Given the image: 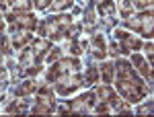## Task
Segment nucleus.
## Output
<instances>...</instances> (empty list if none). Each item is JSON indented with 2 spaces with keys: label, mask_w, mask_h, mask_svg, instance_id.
<instances>
[{
  "label": "nucleus",
  "mask_w": 154,
  "mask_h": 117,
  "mask_svg": "<svg viewBox=\"0 0 154 117\" xmlns=\"http://www.w3.org/2000/svg\"><path fill=\"white\" fill-rule=\"evenodd\" d=\"M115 86H117L119 94L125 99L128 105L140 103L146 94L150 93V86L140 80V76L131 68L128 60H117L115 62Z\"/></svg>",
  "instance_id": "f257e3e1"
},
{
  "label": "nucleus",
  "mask_w": 154,
  "mask_h": 117,
  "mask_svg": "<svg viewBox=\"0 0 154 117\" xmlns=\"http://www.w3.org/2000/svg\"><path fill=\"white\" fill-rule=\"evenodd\" d=\"M51 49V41L41 37V39H35L33 45H29L21 54V60H19V74L23 76H35L41 72V60L48 56V51Z\"/></svg>",
  "instance_id": "f03ea898"
},
{
  "label": "nucleus",
  "mask_w": 154,
  "mask_h": 117,
  "mask_svg": "<svg viewBox=\"0 0 154 117\" xmlns=\"http://www.w3.org/2000/svg\"><path fill=\"white\" fill-rule=\"evenodd\" d=\"M70 29H72V17L70 14H54V17H48V19L41 21V25H39V35H43L49 41H58V39L68 37Z\"/></svg>",
  "instance_id": "7ed1b4c3"
},
{
  "label": "nucleus",
  "mask_w": 154,
  "mask_h": 117,
  "mask_svg": "<svg viewBox=\"0 0 154 117\" xmlns=\"http://www.w3.org/2000/svg\"><path fill=\"white\" fill-rule=\"evenodd\" d=\"M123 25L131 29V31H140L146 39H152V29H154V21H152V8H146L136 17H128L123 19Z\"/></svg>",
  "instance_id": "20e7f679"
},
{
  "label": "nucleus",
  "mask_w": 154,
  "mask_h": 117,
  "mask_svg": "<svg viewBox=\"0 0 154 117\" xmlns=\"http://www.w3.org/2000/svg\"><path fill=\"white\" fill-rule=\"evenodd\" d=\"M51 111H56V99H54V91L48 84L37 88V97H35V105L31 109L33 115H49Z\"/></svg>",
  "instance_id": "39448f33"
},
{
  "label": "nucleus",
  "mask_w": 154,
  "mask_h": 117,
  "mask_svg": "<svg viewBox=\"0 0 154 117\" xmlns=\"http://www.w3.org/2000/svg\"><path fill=\"white\" fill-rule=\"evenodd\" d=\"M84 84V78L80 72H70V74H62L54 80V86H56V93L58 94H72L74 91H78Z\"/></svg>",
  "instance_id": "423d86ee"
},
{
  "label": "nucleus",
  "mask_w": 154,
  "mask_h": 117,
  "mask_svg": "<svg viewBox=\"0 0 154 117\" xmlns=\"http://www.w3.org/2000/svg\"><path fill=\"white\" fill-rule=\"evenodd\" d=\"M80 60L78 58H60L51 62V68L48 72V82H54L62 74H70V72H80Z\"/></svg>",
  "instance_id": "0eeeda50"
},
{
  "label": "nucleus",
  "mask_w": 154,
  "mask_h": 117,
  "mask_svg": "<svg viewBox=\"0 0 154 117\" xmlns=\"http://www.w3.org/2000/svg\"><path fill=\"white\" fill-rule=\"evenodd\" d=\"M95 8L99 11V17L103 19L105 29H111L113 25H117V6L113 0H103V2H97Z\"/></svg>",
  "instance_id": "6e6552de"
},
{
  "label": "nucleus",
  "mask_w": 154,
  "mask_h": 117,
  "mask_svg": "<svg viewBox=\"0 0 154 117\" xmlns=\"http://www.w3.org/2000/svg\"><path fill=\"white\" fill-rule=\"evenodd\" d=\"M6 21L12 25V27H21V29H29V31H33L37 27V17L35 14H31V12H17L12 11L6 14Z\"/></svg>",
  "instance_id": "1a4fd4ad"
},
{
  "label": "nucleus",
  "mask_w": 154,
  "mask_h": 117,
  "mask_svg": "<svg viewBox=\"0 0 154 117\" xmlns=\"http://www.w3.org/2000/svg\"><path fill=\"white\" fill-rule=\"evenodd\" d=\"M93 105H95V93H84V94L76 97L74 101L68 103V111H70V113H76V115H80V113H91V111H93Z\"/></svg>",
  "instance_id": "9d476101"
},
{
  "label": "nucleus",
  "mask_w": 154,
  "mask_h": 117,
  "mask_svg": "<svg viewBox=\"0 0 154 117\" xmlns=\"http://www.w3.org/2000/svg\"><path fill=\"white\" fill-rule=\"evenodd\" d=\"M113 37L121 43V45H119V51H121V54H131V51H136V49L142 47V41H140V39H136L134 35L125 33V31H121V29H115Z\"/></svg>",
  "instance_id": "9b49d317"
},
{
  "label": "nucleus",
  "mask_w": 154,
  "mask_h": 117,
  "mask_svg": "<svg viewBox=\"0 0 154 117\" xmlns=\"http://www.w3.org/2000/svg\"><path fill=\"white\" fill-rule=\"evenodd\" d=\"M31 39H33V35H31L29 29H21V27H12V25H11V43H12L14 49L25 47Z\"/></svg>",
  "instance_id": "f8f14e48"
},
{
  "label": "nucleus",
  "mask_w": 154,
  "mask_h": 117,
  "mask_svg": "<svg viewBox=\"0 0 154 117\" xmlns=\"http://www.w3.org/2000/svg\"><path fill=\"white\" fill-rule=\"evenodd\" d=\"M130 64H134V66L138 68V72L142 74L146 80H148V86H150V84H152V64H150V62H146V60H144L142 56H138V54H134V56H131ZM150 88H152V86H150Z\"/></svg>",
  "instance_id": "ddd939ff"
},
{
  "label": "nucleus",
  "mask_w": 154,
  "mask_h": 117,
  "mask_svg": "<svg viewBox=\"0 0 154 117\" xmlns=\"http://www.w3.org/2000/svg\"><path fill=\"white\" fill-rule=\"evenodd\" d=\"M82 23H80V29L82 31H93L95 29V25H97V17H95V2H91L86 8H84L82 12Z\"/></svg>",
  "instance_id": "4468645a"
},
{
  "label": "nucleus",
  "mask_w": 154,
  "mask_h": 117,
  "mask_svg": "<svg viewBox=\"0 0 154 117\" xmlns=\"http://www.w3.org/2000/svg\"><path fill=\"white\" fill-rule=\"evenodd\" d=\"M91 47H93V56L99 60H103L107 56V47H105V39L101 33H93L91 37Z\"/></svg>",
  "instance_id": "2eb2a0df"
},
{
  "label": "nucleus",
  "mask_w": 154,
  "mask_h": 117,
  "mask_svg": "<svg viewBox=\"0 0 154 117\" xmlns=\"http://www.w3.org/2000/svg\"><path fill=\"white\" fill-rule=\"evenodd\" d=\"M117 94H115V91H113V86H109V84H105V86H99L95 91V103H105V105H111V101L115 99Z\"/></svg>",
  "instance_id": "dca6fc26"
},
{
  "label": "nucleus",
  "mask_w": 154,
  "mask_h": 117,
  "mask_svg": "<svg viewBox=\"0 0 154 117\" xmlns=\"http://www.w3.org/2000/svg\"><path fill=\"white\" fill-rule=\"evenodd\" d=\"M35 91H37V82L27 78V80H23L14 88V97H29V94H33Z\"/></svg>",
  "instance_id": "f3484780"
},
{
  "label": "nucleus",
  "mask_w": 154,
  "mask_h": 117,
  "mask_svg": "<svg viewBox=\"0 0 154 117\" xmlns=\"http://www.w3.org/2000/svg\"><path fill=\"white\" fill-rule=\"evenodd\" d=\"M88 49V41H84V39H72V43H70V47H68V51H72L74 56H82L84 51Z\"/></svg>",
  "instance_id": "a211bd4d"
},
{
  "label": "nucleus",
  "mask_w": 154,
  "mask_h": 117,
  "mask_svg": "<svg viewBox=\"0 0 154 117\" xmlns=\"http://www.w3.org/2000/svg\"><path fill=\"white\" fill-rule=\"evenodd\" d=\"M101 76H103V80H105L107 84H111V82H113V76H115V64L103 62V64H101Z\"/></svg>",
  "instance_id": "6ab92c4d"
},
{
  "label": "nucleus",
  "mask_w": 154,
  "mask_h": 117,
  "mask_svg": "<svg viewBox=\"0 0 154 117\" xmlns=\"http://www.w3.org/2000/svg\"><path fill=\"white\" fill-rule=\"evenodd\" d=\"M29 111V103L27 101H12L11 105L6 107V113H27Z\"/></svg>",
  "instance_id": "aec40b11"
},
{
  "label": "nucleus",
  "mask_w": 154,
  "mask_h": 117,
  "mask_svg": "<svg viewBox=\"0 0 154 117\" xmlns=\"http://www.w3.org/2000/svg\"><path fill=\"white\" fill-rule=\"evenodd\" d=\"M82 78H84V84H86V86H93V84H97V80H99V68H95V66H88V68H86V74H84Z\"/></svg>",
  "instance_id": "412c9836"
},
{
  "label": "nucleus",
  "mask_w": 154,
  "mask_h": 117,
  "mask_svg": "<svg viewBox=\"0 0 154 117\" xmlns=\"http://www.w3.org/2000/svg\"><path fill=\"white\" fill-rule=\"evenodd\" d=\"M72 4H74V0H54V2L49 4V11L60 12V11H66V8H70Z\"/></svg>",
  "instance_id": "4be33fe9"
},
{
  "label": "nucleus",
  "mask_w": 154,
  "mask_h": 117,
  "mask_svg": "<svg viewBox=\"0 0 154 117\" xmlns=\"http://www.w3.org/2000/svg\"><path fill=\"white\" fill-rule=\"evenodd\" d=\"M0 51L4 56H11L12 54V43H8V35H0Z\"/></svg>",
  "instance_id": "5701e85b"
},
{
  "label": "nucleus",
  "mask_w": 154,
  "mask_h": 117,
  "mask_svg": "<svg viewBox=\"0 0 154 117\" xmlns=\"http://www.w3.org/2000/svg\"><path fill=\"white\" fill-rule=\"evenodd\" d=\"M131 6L140 8V11H146V8H152V0H130Z\"/></svg>",
  "instance_id": "b1692460"
},
{
  "label": "nucleus",
  "mask_w": 154,
  "mask_h": 117,
  "mask_svg": "<svg viewBox=\"0 0 154 117\" xmlns=\"http://www.w3.org/2000/svg\"><path fill=\"white\" fill-rule=\"evenodd\" d=\"M60 58H62V49H60V47H51V49L48 51L49 62H56V60H60Z\"/></svg>",
  "instance_id": "393cba45"
},
{
  "label": "nucleus",
  "mask_w": 154,
  "mask_h": 117,
  "mask_svg": "<svg viewBox=\"0 0 154 117\" xmlns=\"http://www.w3.org/2000/svg\"><path fill=\"white\" fill-rule=\"evenodd\" d=\"M144 51H146V56H148V62L152 64V51H154V45H152V39H148L146 43H144Z\"/></svg>",
  "instance_id": "a878e982"
},
{
  "label": "nucleus",
  "mask_w": 154,
  "mask_h": 117,
  "mask_svg": "<svg viewBox=\"0 0 154 117\" xmlns=\"http://www.w3.org/2000/svg\"><path fill=\"white\" fill-rule=\"evenodd\" d=\"M136 113H138V115H146V113H152V101H148V103H144V105H140Z\"/></svg>",
  "instance_id": "bb28decb"
},
{
  "label": "nucleus",
  "mask_w": 154,
  "mask_h": 117,
  "mask_svg": "<svg viewBox=\"0 0 154 117\" xmlns=\"http://www.w3.org/2000/svg\"><path fill=\"white\" fill-rule=\"evenodd\" d=\"M51 2H54V0H33L35 8H39V11H45V8H48Z\"/></svg>",
  "instance_id": "cd10ccee"
},
{
  "label": "nucleus",
  "mask_w": 154,
  "mask_h": 117,
  "mask_svg": "<svg viewBox=\"0 0 154 117\" xmlns=\"http://www.w3.org/2000/svg\"><path fill=\"white\" fill-rule=\"evenodd\" d=\"M107 54H111L113 58H119V54H121V51H119V45L115 43V41L111 43V47H109V51H107Z\"/></svg>",
  "instance_id": "c85d7f7f"
},
{
  "label": "nucleus",
  "mask_w": 154,
  "mask_h": 117,
  "mask_svg": "<svg viewBox=\"0 0 154 117\" xmlns=\"http://www.w3.org/2000/svg\"><path fill=\"white\" fill-rule=\"evenodd\" d=\"M4 31V19H2V14H0V33Z\"/></svg>",
  "instance_id": "c756f323"
}]
</instances>
